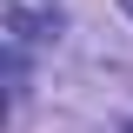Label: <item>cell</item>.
<instances>
[{
    "label": "cell",
    "instance_id": "obj_1",
    "mask_svg": "<svg viewBox=\"0 0 133 133\" xmlns=\"http://www.w3.org/2000/svg\"><path fill=\"white\" fill-rule=\"evenodd\" d=\"M120 7H127V14H133V0H120Z\"/></svg>",
    "mask_w": 133,
    "mask_h": 133
},
{
    "label": "cell",
    "instance_id": "obj_2",
    "mask_svg": "<svg viewBox=\"0 0 133 133\" xmlns=\"http://www.w3.org/2000/svg\"><path fill=\"white\" fill-rule=\"evenodd\" d=\"M127 133H133V120H127Z\"/></svg>",
    "mask_w": 133,
    "mask_h": 133
}]
</instances>
